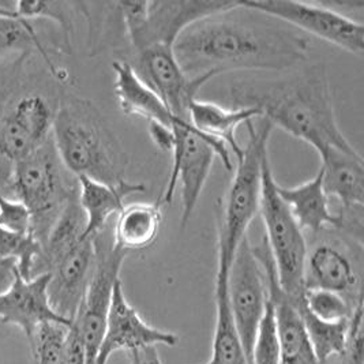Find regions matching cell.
Masks as SVG:
<instances>
[{"instance_id": "5bb4252c", "label": "cell", "mask_w": 364, "mask_h": 364, "mask_svg": "<svg viewBox=\"0 0 364 364\" xmlns=\"http://www.w3.org/2000/svg\"><path fill=\"white\" fill-rule=\"evenodd\" d=\"M96 261L93 237H83L67 249L41 254L36 261L32 277L50 276L48 299L56 314L73 322L92 279Z\"/></svg>"}, {"instance_id": "d590c367", "label": "cell", "mask_w": 364, "mask_h": 364, "mask_svg": "<svg viewBox=\"0 0 364 364\" xmlns=\"http://www.w3.org/2000/svg\"><path fill=\"white\" fill-rule=\"evenodd\" d=\"M17 273V262L14 259H0V295L11 287Z\"/></svg>"}, {"instance_id": "ac0fdd59", "label": "cell", "mask_w": 364, "mask_h": 364, "mask_svg": "<svg viewBox=\"0 0 364 364\" xmlns=\"http://www.w3.org/2000/svg\"><path fill=\"white\" fill-rule=\"evenodd\" d=\"M252 250L265 272L269 298L274 306L282 346L280 364H319L316 362L313 349L307 340L303 321L299 314L296 300L289 298L285 292H282L279 285L276 266L265 239L259 245L252 246Z\"/></svg>"}, {"instance_id": "6da1fadb", "label": "cell", "mask_w": 364, "mask_h": 364, "mask_svg": "<svg viewBox=\"0 0 364 364\" xmlns=\"http://www.w3.org/2000/svg\"><path fill=\"white\" fill-rule=\"evenodd\" d=\"M310 40L242 1L186 29L173 52L188 77L228 71H282L309 58Z\"/></svg>"}, {"instance_id": "44dd1931", "label": "cell", "mask_w": 364, "mask_h": 364, "mask_svg": "<svg viewBox=\"0 0 364 364\" xmlns=\"http://www.w3.org/2000/svg\"><path fill=\"white\" fill-rule=\"evenodd\" d=\"M78 202L86 218L83 237H93L108 228V223L124 208V202L133 194L146 191L142 183L129 181L115 186L78 178Z\"/></svg>"}, {"instance_id": "30bf717a", "label": "cell", "mask_w": 364, "mask_h": 364, "mask_svg": "<svg viewBox=\"0 0 364 364\" xmlns=\"http://www.w3.org/2000/svg\"><path fill=\"white\" fill-rule=\"evenodd\" d=\"M93 239L96 247L95 269L78 313L73 321V326L82 340L86 364H96L114 288L120 280V270L127 257L126 252L115 247L112 232L108 228L97 233Z\"/></svg>"}, {"instance_id": "4fadbf2b", "label": "cell", "mask_w": 364, "mask_h": 364, "mask_svg": "<svg viewBox=\"0 0 364 364\" xmlns=\"http://www.w3.org/2000/svg\"><path fill=\"white\" fill-rule=\"evenodd\" d=\"M228 296L235 328L247 364L259 322L265 313L269 289L265 272L254 254L249 236H246L232 259L228 274Z\"/></svg>"}, {"instance_id": "484cf974", "label": "cell", "mask_w": 364, "mask_h": 364, "mask_svg": "<svg viewBox=\"0 0 364 364\" xmlns=\"http://www.w3.org/2000/svg\"><path fill=\"white\" fill-rule=\"evenodd\" d=\"M32 50L38 52L46 63L50 67V73L58 77L59 71L53 66L46 46L40 40L31 21L21 18L0 17V56L21 52L23 55Z\"/></svg>"}, {"instance_id": "e575fe53", "label": "cell", "mask_w": 364, "mask_h": 364, "mask_svg": "<svg viewBox=\"0 0 364 364\" xmlns=\"http://www.w3.org/2000/svg\"><path fill=\"white\" fill-rule=\"evenodd\" d=\"M130 364H163L157 347L141 348L127 352Z\"/></svg>"}, {"instance_id": "9c48e42d", "label": "cell", "mask_w": 364, "mask_h": 364, "mask_svg": "<svg viewBox=\"0 0 364 364\" xmlns=\"http://www.w3.org/2000/svg\"><path fill=\"white\" fill-rule=\"evenodd\" d=\"M55 111L40 93H25L0 114V194L7 196L13 169L52 136Z\"/></svg>"}, {"instance_id": "4dcf8cb0", "label": "cell", "mask_w": 364, "mask_h": 364, "mask_svg": "<svg viewBox=\"0 0 364 364\" xmlns=\"http://www.w3.org/2000/svg\"><path fill=\"white\" fill-rule=\"evenodd\" d=\"M301 301L309 313L326 322L349 321L359 307H353L341 295L323 289H304Z\"/></svg>"}, {"instance_id": "9a60e30c", "label": "cell", "mask_w": 364, "mask_h": 364, "mask_svg": "<svg viewBox=\"0 0 364 364\" xmlns=\"http://www.w3.org/2000/svg\"><path fill=\"white\" fill-rule=\"evenodd\" d=\"M323 188L334 199L338 227L334 231L363 243L364 161L358 150L331 149L319 153Z\"/></svg>"}, {"instance_id": "8fae6325", "label": "cell", "mask_w": 364, "mask_h": 364, "mask_svg": "<svg viewBox=\"0 0 364 364\" xmlns=\"http://www.w3.org/2000/svg\"><path fill=\"white\" fill-rule=\"evenodd\" d=\"M304 288L338 294L353 307L363 304V243L334 231L309 246Z\"/></svg>"}, {"instance_id": "83f0119b", "label": "cell", "mask_w": 364, "mask_h": 364, "mask_svg": "<svg viewBox=\"0 0 364 364\" xmlns=\"http://www.w3.org/2000/svg\"><path fill=\"white\" fill-rule=\"evenodd\" d=\"M16 13L21 19H38L46 18L55 21L63 32V41L66 50H71V37L74 32L73 11H75V3L68 1H17Z\"/></svg>"}, {"instance_id": "74e56055", "label": "cell", "mask_w": 364, "mask_h": 364, "mask_svg": "<svg viewBox=\"0 0 364 364\" xmlns=\"http://www.w3.org/2000/svg\"><path fill=\"white\" fill-rule=\"evenodd\" d=\"M0 336H1V334H0Z\"/></svg>"}, {"instance_id": "277c9868", "label": "cell", "mask_w": 364, "mask_h": 364, "mask_svg": "<svg viewBox=\"0 0 364 364\" xmlns=\"http://www.w3.org/2000/svg\"><path fill=\"white\" fill-rule=\"evenodd\" d=\"M246 126L249 141L235 159L236 164L231 186L223 200L218 224V265L231 266L236 249L247 236L250 225L259 212L262 163L269 154L267 148L273 124L266 119H261L258 126L252 122Z\"/></svg>"}, {"instance_id": "ffe728a7", "label": "cell", "mask_w": 364, "mask_h": 364, "mask_svg": "<svg viewBox=\"0 0 364 364\" xmlns=\"http://www.w3.org/2000/svg\"><path fill=\"white\" fill-rule=\"evenodd\" d=\"M112 70L116 100L126 115L136 116L148 123H159L169 129L182 122L183 119L173 115L164 101L138 77L127 60H115Z\"/></svg>"}, {"instance_id": "f546056e", "label": "cell", "mask_w": 364, "mask_h": 364, "mask_svg": "<svg viewBox=\"0 0 364 364\" xmlns=\"http://www.w3.org/2000/svg\"><path fill=\"white\" fill-rule=\"evenodd\" d=\"M282 346L279 337L277 319L274 314V306L270 298L266 303L265 313L259 322L255 334L251 364H280Z\"/></svg>"}, {"instance_id": "e0dca14e", "label": "cell", "mask_w": 364, "mask_h": 364, "mask_svg": "<svg viewBox=\"0 0 364 364\" xmlns=\"http://www.w3.org/2000/svg\"><path fill=\"white\" fill-rule=\"evenodd\" d=\"M181 337L176 333L149 325L129 303L122 280L116 282L96 364H108L111 356L119 350L132 352L159 346L176 347Z\"/></svg>"}, {"instance_id": "d6a6232c", "label": "cell", "mask_w": 364, "mask_h": 364, "mask_svg": "<svg viewBox=\"0 0 364 364\" xmlns=\"http://www.w3.org/2000/svg\"><path fill=\"white\" fill-rule=\"evenodd\" d=\"M63 364H86L82 340L73 325L67 334Z\"/></svg>"}, {"instance_id": "1f68e13d", "label": "cell", "mask_w": 364, "mask_h": 364, "mask_svg": "<svg viewBox=\"0 0 364 364\" xmlns=\"http://www.w3.org/2000/svg\"><path fill=\"white\" fill-rule=\"evenodd\" d=\"M0 228L16 233H31L32 218L19 200L0 194Z\"/></svg>"}, {"instance_id": "d4e9b609", "label": "cell", "mask_w": 364, "mask_h": 364, "mask_svg": "<svg viewBox=\"0 0 364 364\" xmlns=\"http://www.w3.org/2000/svg\"><path fill=\"white\" fill-rule=\"evenodd\" d=\"M301 299L296 300V306L316 362L328 364L333 359H341L347 350L350 319L343 322L318 319L303 306Z\"/></svg>"}, {"instance_id": "8d00e7d4", "label": "cell", "mask_w": 364, "mask_h": 364, "mask_svg": "<svg viewBox=\"0 0 364 364\" xmlns=\"http://www.w3.org/2000/svg\"><path fill=\"white\" fill-rule=\"evenodd\" d=\"M0 17L4 18H19L16 13L14 9H10V7H6L4 4H0Z\"/></svg>"}, {"instance_id": "8992f818", "label": "cell", "mask_w": 364, "mask_h": 364, "mask_svg": "<svg viewBox=\"0 0 364 364\" xmlns=\"http://www.w3.org/2000/svg\"><path fill=\"white\" fill-rule=\"evenodd\" d=\"M235 4L236 1L221 0L115 3L133 53L156 46L173 48L181 34L191 25L225 11Z\"/></svg>"}, {"instance_id": "ba28073f", "label": "cell", "mask_w": 364, "mask_h": 364, "mask_svg": "<svg viewBox=\"0 0 364 364\" xmlns=\"http://www.w3.org/2000/svg\"><path fill=\"white\" fill-rule=\"evenodd\" d=\"M172 130L175 134L171 151L172 168L166 191L159 200L161 205H169L173 200L178 186L181 187V228L184 230L198 205L215 157L223 161L227 169H232V153L224 142L198 132L190 120H182Z\"/></svg>"}, {"instance_id": "836d02e7", "label": "cell", "mask_w": 364, "mask_h": 364, "mask_svg": "<svg viewBox=\"0 0 364 364\" xmlns=\"http://www.w3.org/2000/svg\"><path fill=\"white\" fill-rule=\"evenodd\" d=\"M148 129H149L150 138L154 142V145L163 151L171 153L173 148V141H175L173 130L159 123H148Z\"/></svg>"}, {"instance_id": "3957f363", "label": "cell", "mask_w": 364, "mask_h": 364, "mask_svg": "<svg viewBox=\"0 0 364 364\" xmlns=\"http://www.w3.org/2000/svg\"><path fill=\"white\" fill-rule=\"evenodd\" d=\"M52 141L62 164L74 178L111 186L127 181L126 151L93 101L74 95L59 100Z\"/></svg>"}, {"instance_id": "cb8c5ba5", "label": "cell", "mask_w": 364, "mask_h": 364, "mask_svg": "<svg viewBox=\"0 0 364 364\" xmlns=\"http://www.w3.org/2000/svg\"><path fill=\"white\" fill-rule=\"evenodd\" d=\"M163 223V205L157 202H135L119 212L112 240L123 252L144 251L156 243Z\"/></svg>"}, {"instance_id": "4316f807", "label": "cell", "mask_w": 364, "mask_h": 364, "mask_svg": "<svg viewBox=\"0 0 364 364\" xmlns=\"http://www.w3.org/2000/svg\"><path fill=\"white\" fill-rule=\"evenodd\" d=\"M41 254V243L33 233H16L0 228V259H14L18 274L32 280L34 264Z\"/></svg>"}, {"instance_id": "7c38bea8", "label": "cell", "mask_w": 364, "mask_h": 364, "mask_svg": "<svg viewBox=\"0 0 364 364\" xmlns=\"http://www.w3.org/2000/svg\"><path fill=\"white\" fill-rule=\"evenodd\" d=\"M242 3L251 10L282 21L299 32L315 36L352 55H363V23L331 6L294 0H245Z\"/></svg>"}, {"instance_id": "7402d4cb", "label": "cell", "mask_w": 364, "mask_h": 364, "mask_svg": "<svg viewBox=\"0 0 364 364\" xmlns=\"http://www.w3.org/2000/svg\"><path fill=\"white\" fill-rule=\"evenodd\" d=\"M277 191L304 233L315 236L329 228L337 230L338 217L331 212V199L323 188L321 168L313 179L294 187L279 184Z\"/></svg>"}, {"instance_id": "f1b7e54d", "label": "cell", "mask_w": 364, "mask_h": 364, "mask_svg": "<svg viewBox=\"0 0 364 364\" xmlns=\"http://www.w3.org/2000/svg\"><path fill=\"white\" fill-rule=\"evenodd\" d=\"M71 326L48 322L34 331L29 340L34 364H63L65 344Z\"/></svg>"}, {"instance_id": "52a82bcc", "label": "cell", "mask_w": 364, "mask_h": 364, "mask_svg": "<svg viewBox=\"0 0 364 364\" xmlns=\"http://www.w3.org/2000/svg\"><path fill=\"white\" fill-rule=\"evenodd\" d=\"M279 183L270 166L269 154L262 163L259 213L265 227V240L276 266L277 282L294 300L304 294V266L309 242L296 220L279 196Z\"/></svg>"}, {"instance_id": "603a6c76", "label": "cell", "mask_w": 364, "mask_h": 364, "mask_svg": "<svg viewBox=\"0 0 364 364\" xmlns=\"http://www.w3.org/2000/svg\"><path fill=\"white\" fill-rule=\"evenodd\" d=\"M188 119L200 133L224 142L236 159L243 148L236 139L239 126L261 119V114L252 108L224 107L212 101L196 99L190 105Z\"/></svg>"}, {"instance_id": "d6986e66", "label": "cell", "mask_w": 364, "mask_h": 364, "mask_svg": "<svg viewBox=\"0 0 364 364\" xmlns=\"http://www.w3.org/2000/svg\"><path fill=\"white\" fill-rule=\"evenodd\" d=\"M50 276L41 274L26 282L17 273L11 287L0 295V322L16 325L28 340L43 323L56 322L71 326L73 322L56 314L48 299Z\"/></svg>"}, {"instance_id": "5b68a950", "label": "cell", "mask_w": 364, "mask_h": 364, "mask_svg": "<svg viewBox=\"0 0 364 364\" xmlns=\"http://www.w3.org/2000/svg\"><path fill=\"white\" fill-rule=\"evenodd\" d=\"M77 194V178L62 164L50 136L46 145L16 164L6 197L25 205L32 218V233L43 246L67 202Z\"/></svg>"}, {"instance_id": "2e32d148", "label": "cell", "mask_w": 364, "mask_h": 364, "mask_svg": "<svg viewBox=\"0 0 364 364\" xmlns=\"http://www.w3.org/2000/svg\"><path fill=\"white\" fill-rule=\"evenodd\" d=\"M129 62L138 77L164 101L169 111L183 120L188 119V109L203 85L215 78L206 73L198 77H188L178 63L173 48L156 46L133 53Z\"/></svg>"}, {"instance_id": "7a4b0ae2", "label": "cell", "mask_w": 364, "mask_h": 364, "mask_svg": "<svg viewBox=\"0 0 364 364\" xmlns=\"http://www.w3.org/2000/svg\"><path fill=\"white\" fill-rule=\"evenodd\" d=\"M230 102L252 108L319 154L323 150H356L343 133L333 105L325 65H313L279 80H246L230 86Z\"/></svg>"}]
</instances>
